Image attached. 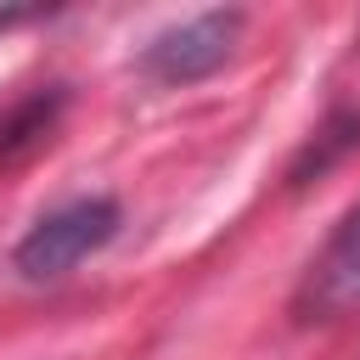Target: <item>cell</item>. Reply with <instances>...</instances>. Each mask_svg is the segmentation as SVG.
<instances>
[{
    "label": "cell",
    "mask_w": 360,
    "mask_h": 360,
    "mask_svg": "<svg viewBox=\"0 0 360 360\" xmlns=\"http://www.w3.org/2000/svg\"><path fill=\"white\" fill-rule=\"evenodd\" d=\"M118 231V202L112 197H73L56 214H45L11 253V270L22 281H56L96 248H107Z\"/></svg>",
    "instance_id": "1"
},
{
    "label": "cell",
    "mask_w": 360,
    "mask_h": 360,
    "mask_svg": "<svg viewBox=\"0 0 360 360\" xmlns=\"http://www.w3.org/2000/svg\"><path fill=\"white\" fill-rule=\"evenodd\" d=\"M242 34V11H202L169 34H158L146 51H141V73H152L158 84H191V79H208L231 45Z\"/></svg>",
    "instance_id": "2"
},
{
    "label": "cell",
    "mask_w": 360,
    "mask_h": 360,
    "mask_svg": "<svg viewBox=\"0 0 360 360\" xmlns=\"http://www.w3.org/2000/svg\"><path fill=\"white\" fill-rule=\"evenodd\" d=\"M292 309L304 321H338L360 309V208L343 214V225L326 236V248L315 253V264L298 281Z\"/></svg>",
    "instance_id": "3"
}]
</instances>
